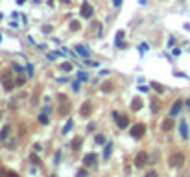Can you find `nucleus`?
Returning <instances> with one entry per match:
<instances>
[{
	"mask_svg": "<svg viewBox=\"0 0 190 177\" xmlns=\"http://www.w3.org/2000/svg\"><path fill=\"white\" fill-rule=\"evenodd\" d=\"M79 15H81L83 19H91L94 15V9H92V6H91L89 0H83V2H81V6H79Z\"/></svg>",
	"mask_w": 190,
	"mask_h": 177,
	"instance_id": "1",
	"label": "nucleus"
},
{
	"mask_svg": "<svg viewBox=\"0 0 190 177\" xmlns=\"http://www.w3.org/2000/svg\"><path fill=\"white\" fill-rule=\"evenodd\" d=\"M168 163H170L172 168H179V166H183V163H184V155L181 153V151H176V153L170 155Z\"/></svg>",
	"mask_w": 190,
	"mask_h": 177,
	"instance_id": "2",
	"label": "nucleus"
},
{
	"mask_svg": "<svg viewBox=\"0 0 190 177\" xmlns=\"http://www.w3.org/2000/svg\"><path fill=\"white\" fill-rule=\"evenodd\" d=\"M148 160H149V155L146 153V151H140V153L135 155V166H137V168H142V166H146Z\"/></svg>",
	"mask_w": 190,
	"mask_h": 177,
	"instance_id": "3",
	"label": "nucleus"
},
{
	"mask_svg": "<svg viewBox=\"0 0 190 177\" xmlns=\"http://www.w3.org/2000/svg\"><path fill=\"white\" fill-rule=\"evenodd\" d=\"M79 114H81L83 118H89V116L92 114V102H91V100L83 102V105L79 107Z\"/></svg>",
	"mask_w": 190,
	"mask_h": 177,
	"instance_id": "4",
	"label": "nucleus"
},
{
	"mask_svg": "<svg viewBox=\"0 0 190 177\" xmlns=\"http://www.w3.org/2000/svg\"><path fill=\"white\" fill-rule=\"evenodd\" d=\"M144 133H146V125L144 124H137V125L131 127V136L133 138H142Z\"/></svg>",
	"mask_w": 190,
	"mask_h": 177,
	"instance_id": "5",
	"label": "nucleus"
},
{
	"mask_svg": "<svg viewBox=\"0 0 190 177\" xmlns=\"http://www.w3.org/2000/svg\"><path fill=\"white\" fill-rule=\"evenodd\" d=\"M59 100H61V105H59V114L67 116L68 113H70V103H68L67 96H59Z\"/></svg>",
	"mask_w": 190,
	"mask_h": 177,
	"instance_id": "6",
	"label": "nucleus"
},
{
	"mask_svg": "<svg viewBox=\"0 0 190 177\" xmlns=\"http://www.w3.org/2000/svg\"><path fill=\"white\" fill-rule=\"evenodd\" d=\"M113 116L116 118V125H118L120 129H126L127 125H129V118H127V116H124V114L120 116L118 113H113Z\"/></svg>",
	"mask_w": 190,
	"mask_h": 177,
	"instance_id": "7",
	"label": "nucleus"
},
{
	"mask_svg": "<svg viewBox=\"0 0 190 177\" xmlns=\"http://www.w3.org/2000/svg\"><path fill=\"white\" fill-rule=\"evenodd\" d=\"M96 160H98L96 153H87V155H85V159H83V164L87 166V168H91V166L96 164Z\"/></svg>",
	"mask_w": 190,
	"mask_h": 177,
	"instance_id": "8",
	"label": "nucleus"
},
{
	"mask_svg": "<svg viewBox=\"0 0 190 177\" xmlns=\"http://www.w3.org/2000/svg\"><path fill=\"white\" fill-rule=\"evenodd\" d=\"M181 109H183V102L181 100H176L172 105V109H170V116H177L179 113H181Z\"/></svg>",
	"mask_w": 190,
	"mask_h": 177,
	"instance_id": "9",
	"label": "nucleus"
},
{
	"mask_svg": "<svg viewBox=\"0 0 190 177\" xmlns=\"http://www.w3.org/2000/svg\"><path fill=\"white\" fill-rule=\"evenodd\" d=\"M179 133H181V136L184 140L188 138V124H187V120L181 118V122H179Z\"/></svg>",
	"mask_w": 190,
	"mask_h": 177,
	"instance_id": "10",
	"label": "nucleus"
},
{
	"mask_svg": "<svg viewBox=\"0 0 190 177\" xmlns=\"http://www.w3.org/2000/svg\"><path fill=\"white\" fill-rule=\"evenodd\" d=\"M172 127H173V116H170V118H166V120H164V122L161 124V129L164 131V133H166V131H170Z\"/></svg>",
	"mask_w": 190,
	"mask_h": 177,
	"instance_id": "11",
	"label": "nucleus"
},
{
	"mask_svg": "<svg viewBox=\"0 0 190 177\" xmlns=\"http://www.w3.org/2000/svg\"><path fill=\"white\" fill-rule=\"evenodd\" d=\"M122 41H124V32H118L116 33V39H114V46H116V48H124L126 44H124Z\"/></svg>",
	"mask_w": 190,
	"mask_h": 177,
	"instance_id": "12",
	"label": "nucleus"
},
{
	"mask_svg": "<svg viewBox=\"0 0 190 177\" xmlns=\"http://www.w3.org/2000/svg\"><path fill=\"white\" fill-rule=\"evenodd\" d=\"M142 109V100L140 98H133L131 102V111H140Z\"/></svg>",
	"mask_w": 190,
	"mask_h": 177,
	"instance_id": "13",
	"label": "nucleus"
},
{
	"mask_svg": "<svg viewBox=\"0 0 190 177\" xmlns=\"http://www.w3.org/2000/svg\"><path fill=\"white\" fill-rule=\"evenodd\" d=\"M9 133H11V125H4V127H2V131H0V138H2V140H6L8 138V136H9Z\"/></svg>",
	"mask_w": 190,
	"mask_h": 177,
	"instance_id": "14",
	"label": "nucleus"
},
{
	"mask_svg": "<svg viewBox=\"0 0 190 177\" xmlns=\"http://www.w3.org/2000/svg\"><path fill=\"white\" fill-rule=\"evenodd\" d=\"M81 144H83V140H81V138H79V136H76V138H74V140H72V142H70V146H72V149H74V151H78V149H81Z\"/></svg>",
	"mask_w": 190,
	"mask_h": 177,
	"instance_id": "15",
	"label": "nucleus"
},
{
	"mask_svg": "<svg viewBox=\"0 0 190 177\" xmlns=\"http://www.w3.org/2000/svg\"><path fill=\"white\" fill-rule=\"evenodd\" d=\"M159 111H161V102L157 98H153L151 100V113H159Z\"/></svg>",
	"mask_w": 190,
	"mask_h": 177,
	"instance_id": "16",
	"label": "nucleus"
},
{
	"mask_svg": "<svg viewBox=\"0 0 190 177\" xmlns=\"http://www.w3.org/2000/svg\"><path fill=\"white\" fill-rule=\"evenodd\" d=\"M68 28H70L72 32H79V30H81V24H79L78 21H70V24H68Z\"/></svg>",
	"mask_w": 190,
	"mask_h": 177,
	"instance_id": "17",
	"label": "nucleus"
},
{
	"mask_svg": "<svg viewBox=\"0 0 190 177\" xmlns=\"http://www.w3.org/2000/svg\"><path fill=\"white\" fill-rule=\"evenodd\" d=\"M76 52H78V54H81L83 57H89V50L85 48V46H81V44H78V46H76Z\"/></svg>",
	"mask_w": 190,
	"mask_h": 177,
	"instance_id": "18",
	"label": "nucleus"
},
{
	"mask_svg": "<svg viewBox=\"0 0 190 177\" xmlns=\"http://www.w3.org/2000/svg\"><path fill=\"white\" fill-rule=\"evenodd\" d=\"M15 85H17V83H15V81H11V79H4V89H6V90H13V87H15Z\"/></svg>",
	"mask_w": 190,
	"mask_h": 177,
	"instance_id": "19",
	"label": "nucleus"
},
{
	"mask_svg": "<svg viewBox=\"0 0 190 177\" xmlns=\"http://www.w3.org/2000/svg\"><path fill=\"white\" fill-rule=\"evenodd\" d=\"M72 68H74V65L68 63V61H65V63L61 65V70H63V72H72Z\"/></svg>",
	"mask_w": 190,
	"mask_h": 177,
	"instance_id": "20",
	"label": "nucleus"
},
{
	"mask_svg": "<svg viewBox=\"0 0 190 177\" xmlns=\"http://www.w3.org/2000/svg\"><path fill=\"white\" fill-rule=\"evenodd\" d=\"M113 87H114V85L111 81H105L102 85V90H103V92H113Z\"/></svg>",
	"mask_w": 190,
	"mask_h": 177,
	"instance_id": "21",
	"label": "nucleus"
},
{
	"mask_svg": "<svg viewBox=\"0 0 190 177\" xmlns=\"http://www.w3.org/2000/svg\"><path fill=\"white\" fill-rule=\"evenodd\" d=\"M111 151H113V144L109 142V144H105V149H103V157H105V159H109V155H111Z\"/></svg>",
	"mask_w": 190,
	"mask_h": 177,
	"instance_id": "22",
	"label": "nucleus"
},
{
	"mask_svg": "<svg viewBox=\"0 0 190 177\" xmlns=\"http://www.w3.org/2000/svg\"><path fill=\"white\" fill-rule=\"evenodd\" d=\"M151 87L157 90V92H164V87H162L161 83H157V81H151Z\"/></svg>",
	"mask_w": 190,
	"mask_h": 177,
	"instance_id": "23",
	"label": "nucleus"
},
{
	"mask_svg": "<svg viewBox=\"0 0 190 177\" xmlns=\"http://www.w3.org/2000/svg\"><path fill=\"white\" fill-rule=\"evenodd\" d=\"M72 125H74V122H72V120H68V122H67V125H65V127H63V135H67L68 131L72 129Z\"/></svg>",
	"mask_w": 190,
	"mask_h": 177,
	"instance_id": "24",
	"label": "nucleus"
},
{
	"mask_svg": "<svg viewBox=\"0 0 190 177\" xmlns=\"http://www.w3.org/2000/svg\"><path fill=\"white\" fill-rule=\"evenodd\" d=\"M39 122H41L43 125H46V124L50 122V118H48V116H46V114H44V113H43L41 116H39Z\"/></svg>",
	"mask_w": 190,
	"mask_h": 177,
	"instance_id": "25",
	"label": "nucleus"
},
{
	"mask_svg": "<svg viewBox=\"0 0 190 177\" xmlns=\"http://www.w3.org/2000/svg\"><path fill=\"white\" fill-rule=\"evenodd\" d=\"M15 83H17V87H22V85L26 83V78H22V76H19V78L15 79Z\"/></svg>",
	"mask_w": 190,
	"mask_h": 177,
	"instance_id": "26",
	"label": "nucleus"
},
{
	"mask_svg": "<svg viewBox=\"0 0 190 177\" xmlns=\"http://www.w3.org/2000/svg\"><path fill=\"white\" fill-rule=\"evenodd\" d=\"M30 160H32V163L35 164V166H39V164H41V160H39V157H37V155H33V153H32V157H30Z\"/></svg>",
	"mask_w": 190,
	"mask_h": 177,
	"instance_id": "27",
	"label": "nucleus"
},
{
	"mask_svg": "<svg viewBox=\"0 0 190 177\" xmlns=\"http://www.w3.org/2000/svg\"><path fill=\"white\" fill-rule=\"evenodd\" d=\"M94 140H96V144H103V142H105V136H103V135H96V138H94Z\"/></svg>",
	"mask_w": 190,
	"mask_h": 177,
	"instance_id": "28",
	"label": "nucleus"
},
{
	"mask_svg": "<svg viewBox=\"0 0 190 177\" xmlns=\"http://www.w3.org/2000/svg\"><path fill=\"white\" fill-rule=\"evenodd\" d=\"M79 87H81V83H79V81H74V83H72V89L76 90V92L79 90Z\"/></svg>",
	"mask_w": 190,
	"mask_h": 177,
	"instance_id": "29",
	"label": "nucleus"
},
{
	"mask_svg": "<svg viewBox=\"0 0 190 177\" xmlns=\"http://www.w3.org/2000/svg\"><path fill=\"white\" fill-rule=\"evenodd\" d=\"M78 177H87V170H85V168H81V170L78 171Z\"/></svg>",
	"mask_w": 190,
	"mask_h": 177,
	"instance_id": "30",
	"label": "nucleus"
},
{
	"mask_svg": "<svg viewBox=\"0 0 190 177\" xmlns=\"http://www.w3.org/2000/svg\"><path fill=\"white\" fill-rule=\"evenodd\" d=\"M28 76H30V78H32V76H33V67H32V65H28Z\"/></svg>",
	"mask_w": 190,
	"mask_h": 177,
	"instance_id": "31",
	"label": "nucleus"
},
{
	"mask_svg": "<svg viewBox=\"0 0 190 177\" xmlns=\"http://www.w3.org/2000/svg\"><path fill=\"white\" fill-rule=\"evenodd\" d=\"M138 90H140V92H148V87H146V85H140V87H138Z\"/></svg>",
	"mask_w": 190,
	"mask_h": 177,
	"instance_id": "32",
	"label": "nucleus"
},
{
	"mask_svg": "<svg viewBox=\"0 0 190 177\" xmlns=\"http://www.w3.org/2000/svg\"><path fill=\"white\" fill-rule=\"evenodd\" d=\"M113 4H114V8H120L122 6V0H113Z\"/></svg>",
	"mask_w": 190,
	"mask_h": 177,
	"instance_id": "33",
	"label": "nucleus"
},
{
	"mask_svg": "<svg viewBox=\"0 0 190 177\" xmlns=\"http://www.w3.org/2000/svg\"><path fill=\"white\" fill-rule=\"evenodd\" d=\"M8 177H21V175H19V174H15V171H8V174H6Z\"/></svg>",
	"mask_w": 190,
	"mask_h": 177,
	"instance_id": "34",
	"label": "nucleus"
},
{
	"mask_svg": "<svg viewBox=\"0 0 190 177\" xmlns=\"http://www.w3.org/2000/svg\"><path fill=\"white\" fill-rule=\"evenodd\" d=\"M79 79L85 81V79H87V74H85V72H79Z\"/></svg>",
	"mask_w": 190,
	"mask_h": 177,
	"instance_id": "35",
	"label": "nucleus"
},
{
	"mask_svg": "<svg viewBox=\"0 0 190 177\" xmlns=\"http://www.w3.org/2000/svg\"><path fill=\"white\" fill-rule=\"evenodd\" d=\"M43 32H44V33H50V32H52V26H44Z\"/></svg>",
	"mask_w": 190,
	"mask_h": 177,
	"instance_id": "36",
	"label": "nucleus"
},
{
	"mask_svg": "<svg viewBox=\"0 0 190 177\" xmlns=\"http://www.w3.org/2000/svg\"><path fill=\"white\" fill-rule=\"evenodd\" d=\"M59 159H61V151H57V153H56V159H54V160H56V164L59 163Z\"/></svg>",
	"mask_w": 190,
	"mask_h": 177,
	"instance_id": "37",
	"label": "nucleus"
},
{
	"mask_svg": "<svg viewBox=\"0 0 190 177\" xmlns=\"http://www.w3.org/2000/svg\"><path fill=\"white\" fill-rule=\"evenodd\" d=\"M33 149H35V151H41L43 148H41V144H35V146H33Z\"/></svg>",
	"mask_w": 190,
	"mask_h": 177,
	"instance_id": "38",
	"label": "nucleus"
},
{
	"mask_svg": "<svg viewBox=\"0 0 190 177\" xmlns=\"http://www.w3.org/2000/svg\"><path fill=\"white\" fill-rule=\"evenodd\" d=\"M146 177H157V175H155V171H149V174H146Z\"/></svg>",
	"mask_w": 190,
	"mask_h": 177,
	"instance_id": "39",
	"label": "nucleus"
},
{
	"mask_svg": "<svg viewBox=\"0 0 190 177\" xmlns=\"http://www.w3.org/2000/svg\"><path fill=\"white\" fill-rule=\"evenodd\" d=\"M61 2H63V4H67V6H68V4H70V0H61Z\"/></svg>",
	"mask_w": 190,
	"mask_h": 177,
	"instance_id": "40",
	"label": "nucleus"
},
{
	"mask_svg": "<svg viewBox=\"0 0 190 177\" xmlns=\"http://www.w3.org/2000/svg\"><path fill=\"white\" fill-rule=\"evenodd\" d=\"M187 105H188V109H190V100H188V102H187Z\"/></svg>",
	"mask_w": 190,
	"mask_h": 177,
	"instance_id": "41",
	"label": "nucleus"
}]
</instances>
